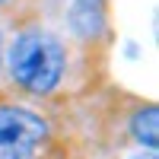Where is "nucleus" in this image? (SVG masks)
<instances>
[{"mask_svg":"<svg viewBox=\"0 0 159 159\" xmlns=\"http://www.w3.org/2000/svg\"><path fill=\"white\" fill-rule=\"evenodd\" d=\"M10 70L19 86L32 92H51L64 73V51L57 38L45 32H25L16 38L10 54Z\"/></svg>","mask_w":159,"mask_h":159,"instance_id":"f257e3e1","label":"nucleus"},{"mask_svg":"<svg viewBox=\"0 0 159 159\" xmlns=\"http://www.w3.org/2000/svg\"><path fill=\"white\" fill-rule=\"evenodd\" d=\"M45 140V121L25 108H0V159H29Z\"/></svg>","mask_w":159,"mask_h":159,"instance_id":"f03ea898","label":"nucleus"},{"mask_svg":"<svg viewBox=\"0 0 159 159\" xmlns=\"http://www.w3.org/2000/svg\"><path fill=\"white\" fill-rule=\"evenodd\" d=\"M134 137L143 143V147H150V150H156V143H159V111L153 108H143V111H137L134 115Z\"/></svg>","mask_w":159,"mask_h":159,"instance_id":"7ed1b4c3","label":"nucleus"},{"mask_svg":"<svg viewBox=\"0 0 159 159\" xmlns=\"http://www.w3.org/2000/svg\"><path fill=\"white\" fill-rule=\"evenodd\" d=\"M99 0H76V7H73V25L83 35H92L99 29Z\"/></svg>","mask_w":159,"mask_h":159,"instance_id":"20e7f679","label":"nucleus"},{"mask_svg":"<svg viewBox=\"0 0 159 159\" xmlns=\"http://www.w3.org/2000/svg\"><path fill=\"white\" fill-rule=\"evenodd\" d=\"M137 159H143V156H137ZM147 159H153V156H147Z\"/></svg>","mask_w":159,"mask_h":159,"instance_id":"39448f33","label":"nucleus"},{"mask_svg":"<svg viewBox=\"0 0 159 159\" xmlns=\"http://www.w3.org/2000/svg\"><path fill=\"white\" fill-rule=\"evenodd\" d=\"M3 3H7V0H0V7H3Z\"/></svg>","mask_w":159,"mask_h":159,"instance_id":"423d86ee","label":"nucleus"}]
</instances>
